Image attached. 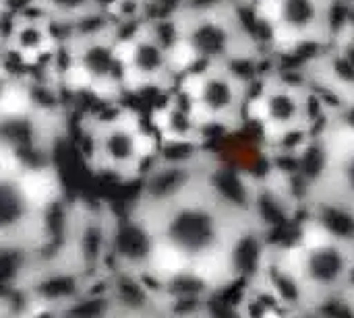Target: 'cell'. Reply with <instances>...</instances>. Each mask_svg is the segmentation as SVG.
I'll return each instance as SVG.
<instances>
[{"label": "cell", "mask_w": 354, "mask_h": 318, "mask_svg": "<svg viewBox=\"0 0 354 318\" xmlns=\"http://www.w3.org/2000/svg\"><path fill=\"white\" fill-rule=\"evenodd\" d=\"M207 157L160 159L143 174L129 215L149 244L145 275L164 300L205 302L247 269V250L261 238L266 215L236 195Z\"/></svg>", "instance_id": "1"}, {"label": "cell", "mask_w": 354, "mask_h": 318, "mask_svg": "<svg viewBox=\"0 0 354 318\" xmlns=\"http://www.w3.org/2000/svg\"><path fill=\"white\" fill-rule=\"evenodd\" d=\"M311 219L292 240L259 250L272 286L303 310L340 304L354 286V232L317 215Z\"/></svg>", "instance_id": "2"}, {"label": "cell", "mask_w": 354, "mask_h": 318, "mask_svg": "<svg viewBox=\"0 0 354 318\" xmlns=\"http://www.w3.org/2000/svg\"><path fill=\"white\" fill-rule=\"evenodd\" d=\"M60 188L50 163L0 161V255H41L50 246Z\"/></svg>", "instance_id": "3"}, {"label": "cell", "mask_w": 354, "mask_h": 318, "mask_svg": "<svg viewBox=\"0 0 354 318\" xmlns=\"http://www.w3.org/2000/svg\"><path fill=\"white\" fill-rule=\"evenodd\" d=\"M315 161L303 180V205L354 232V120L338 116L315 137Z\"/></svg>", "instance_id": "4"}, {"label": "cell", "mask_w": 354, "mask_h": 318, "mask_svg": "<svg viewBox=\"0 0 354 318\" xmlns=\"http://www.w3.org/2000/svg\"><path fill=\"white\" fill-rule=\"evenodd\" d=\"M87 166L120 182L141 180L156 161V132L129 108H114L108 114L87 118Z\"/></svg>", "instance_id": "5"}, {"label": "cell", "mask_w": 354, "mask_h": 318, "mask_svg": "<svg viewBox=\"0 0 354 318\" xmlns=\"http://www.w3.org/2000/svg\"><path fill=\"white\" fill-rule=\"evenodd\" d=\"M340 0H253V27L274 54L297 56L328 46L336 33Z\"/></svg>", "instance_id": "6"}, {"label": "cell", "mask_w": 354, "mask_h": 318, "mask_svg": "<svg viewBox=\"0 0 354 318\" xmlns=\"http://www.w3.org/2000/svg\"><path fill=\"white\" fill-rule=\"evenodd\" d=\"M178 95L201 130H234L247 116L251 83L239 64H205L183 72Z\"/></svg>", "instance_id": "7"}, {"label": "cell", "mask_w": 354, "mask_h": 318, "mask_svg": "<svg viewBox=\"0 0 354 318\" xmlns=\"http://www.w3.org/2000/svg\"><path fill=\"white\" fill-rule=\"evenodd\" d=\"M353 10H354V0H353Z\"/></svg>", "instance_id": "8"}]
</instances>
